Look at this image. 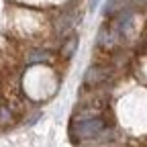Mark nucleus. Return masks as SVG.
Listing matches in <instances>:
<instances>
[{"label":"nucleus","instance_id":"20e7f679","mask_svg":"<svg viewBox=\"0 0 147 147\" xmlns=\"http://www.w3.org/2000/svg\"><path fill=\"white\" fill-rule=\"evenodd\" d=\"M74 18L71 14H63V16H59V21H57V33L59 35H63V33H67L71 27H74Z\"/></svg>","mask_w":147,"mask_h":147},{"label":"nucleus","instance_id":"f03ea898","mask_svg":"<svg viewBox=\"0 0 147 147\" xmlns=\"http://www.w3.org/2000/svg\"><path fill=\"white\" fill-rule=\"evenodd\" d=\"M106 78H108V69H106V67H100V65H92V67H88L86 76H84V86H88V88L100 86V84H102Z\"/></svg>","mask_w":147,"mask_h":147},{"label":"nucleus","instance_id":"39448f33","mask_svg":"<svg viewBox=\"0 0 147 147\" xmlns=\"http://www.w3.org/2000/svg\"><path fill=\"white\" fill-rule=\"evenodd\" d=\"M47 59H49V53L47 51H33V53H29L27 63L33 65V63H41V61H47Z\"/></svg>","mask_w":147,"mask_h":147},{"label":"nucleus","instance_id":"f257e3e1","mask_svg":"<svg viewBox=\"0 0 147 147\" xmlns=\"http://www.w3.org/2000/svg\"><path fill=\"white\" fill-rule=\"evenodd\" d=\"M106 129V123L102 117H82L78 115L74 119L71 127H69V133H71V139L76 143H94L96 139L94 137H100Z\"/></svg>","mask_w":147,"mask_h":147},{"label":"nucleus","instance_id":"423d86ee","mask_svg":"<svg viewBox=\"0 0 147 147\" xmlns=\"http://www.w3.org/2000/svg\"><path fill=\"white\" fill-rule=\"evenodd\" d=\"M98 2H100V0H90V10H96Z\"/></svg>","mask_w":147,"mask_h":147},{"label":"nucleus","instance_id":"7ed1b4c3","mask_svg":"<svg viewBox=\"0 0 147 147\" xmlns=\"http://www.w3.org/2000/svg\"><path fill=\"white\" fill-rule=\"evenodd\" d=\"M78 43H80V39H78V35H71V37H67L65 39V43L61 45V51H59V55L63 59H69L74 53H76V49H78Z\"/></svg>","mask_w":147,"mask_h":147},{"label":"nucleus","instance_id":"0eeeda50","mask_svg":"<svg viewBox=\"0 0 147 147\" xmlns=\"http://www.w3.org/2000/svg\"><path fill=\"white\" fill-rule=\"evenodd\" d=\"M127 2H131V4H143L145 0H127Z\"/></svg>","mask_w":147,"mask_h":147}]
</instances>
